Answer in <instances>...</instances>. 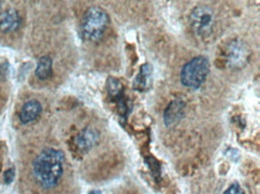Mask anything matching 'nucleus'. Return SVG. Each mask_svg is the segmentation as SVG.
I'll list each match as a JSON object with an SVG mask.
<instances>
[{"label":"nucleus","mask_w":260,"mask_h":194,"mask_svg":"<svg viewBox=\"0 0 260 194\" xmlns=\"http://www.w3.org/2000/svg\"><path fill=\"white\" fill-rule=\"evenodd\" d=\"M64 153L56 149H45L34 162V176L43 188H53L58 185L64 172Z\"/></svg>","instance_id":"obj_1"},{"label":"nucleus","mask_w":260,"mask_h":194,"mask_svg":"<svg viewBox=\"0 0 260 194\" xmlns=\"http://www.w3.org/2000/svg\"><path fill=\"white\" fill-rule=\"evenodd\" d=\"M109 25V16L105 10L98 6L90 8L85 11L81 23L83 39L90 42L100 41L105 35Z\"/></svg>","instance_id":"obj_2"},{"label":"nucleus","mask_w":260,"mask_h":194,"mask_svg":"<svg viewBox=\"0 0 260 194\" xmlns=\"http://www.w3.org/2000/svg\"><path fill=\"white\" fill-rule=\"evenodd\" d=\"M210 71V62L205 56H196L183 66L181 83L189 89H199L204 84Z\"/></svg>","instance_id":"obj_3"},{"label":"nucleus","mask_w":260,"mask_h":194,"mask_svg":"<svg viewBox=\"0 0 260 194\" xmlns=\"http://www.w3.org/2000/svg\"><path fill=\"white\" fill-rule=\"evenodd\" d=\"M189 22H191L193 31L202 38L211 34L213 25H215L213 13L206 6H198L193 10L191 16H189Z\"/></svg>","instance_id":"obj_4"},{"label":"nucleus","mask_w":260,"mask_h":194,"mask_svg":"<svg viewBox=\"0 0 260 194\" xmlns=\"http://www.w3.org/2000/svg\"><path fill=\"white\" fill-rule=\"evenodd\" d=\"M41 103L36 101V100H30V101L23 105L21 113H19V120H21L22 123H30L35 121V120L41 115Z\"/></svg>","instance_id":"obj_5"},{"label":"nucleus","mask_w":260,"mask_h":194,"mask_svg":"<svg viewBox=\"0 0 260 194\" xmlns=\"http://www.w3.org/2000/svg\"><path fill=\"white\" fill-rule=\"evenodd\" d=\"M21 25V17L16 10H6L0 16V30L3 33L16 31Z\"/></svg>","instance_id":"obj_6"},{"label":"nucleus","mask_w":260,"mask_h":194,"mask_svg":"<svg viewBox=\"0 0 260 194\" xmlns=\"http://www.w3.org/2000/svg\"><path fill=\"white\" fill-rule=\"evenodd\" d=\"M99 133L94 128H85L76 138V145L81 151H89L98 143Z\"/></svg>","instance_id":"obj_7"},{"label":"nucleus","mask_w":260,"mask_h":194,"mask_svg":"<svg viewBox=\"0 0 260 194\" xmlns=\"http://www.w3.org/2000/svg\"><path fill=\"white\" fill-rule=\"evenodd\" d=\"M185 105L181 101H174L168 106L165 112V122L167 126L174 125L183 116Z\"/></svg>","instance_id":"obj_8"},{"label":"nucleus","mask_w":260,"mask_h":194,"mask_svg":"<svg viewBox=\"0 0 260 194\" xmlns=\"http://www.w3.org/2000/svg\"><path fill=\"white\" fill-rule=\"evenodd\" d=\"M152 77V66L150 63H145L141 68L138 76L135 80V89L136 90H146L150 86V82H151Z\"/></svg>","instance_id":"obj_9"},{"label":"nucleus","mask_w":260,"mask_h":194,"mask_svg":"<svg viewBox=\"0 0 260 194\" xmlns=\"http://www.w3.org/2000/svg\"><path fill=\"white\" fill-rule=\"evenodd\" d=\"M52 65L53 61L49 56H42L36 66V77L42 80L48 79L52 76Z\"/></svg>","instance_id":"obj_10"},{"label":"nucleus","mask_w":260,"mask_h":194,"mask_svg":"<svg viewBox=\"0 0 260 194\" xmlns=\"http://www.w3.org/2000/svg\"><path fill=\"white\" fill-rule=\"evenodd\" d=\"M229 61L233 62V65L238 66L240 62H243V58H246V51L243 47L238 42H233L232 47L229 48Z\"/></svg>","instance_id":"obj_11"},{"label":"nucleus","mask_w":260,"mask_h":194,"mask_svg":"<svg viewBox=\"0 0 260 194\" xmlns=\"http://www.w3.org/2000/svg\"><path fill=\"white\" fill-rule=\"evenodd\" d=\"M108 91L109 95L112 96H119L120 92L122 91V85L119 80H116L115 78H109L108 79Z\"/></svg>","instance_id":"obj_12"},{"label":"nucleus","mask_w":260,"mask_h":194,"mask_svg":"<svg viewBox=\"0 0 260 194\" xmlns=\"http://www.w3.org/2000/svg\"><path fill=\"white\" fill-rule=\"evenodd\" d=\"M223 194H245V192H243L239 183H233Z\"/></svg>","instance_id":"obj_13"},{"label":"nucleus","mask_w":260,"mask_h":194,"mask_svg":"<svg viewBox=\"0 0 260 194\" xmlns=\"http://www.w3.org/2000/svg\"><path fill=\"white\" fill-rule=\"evenodd\" d=\"M13 179H15V169L6 170L5 174H4L5 183H11L13 181Z\"/></svg>","instance_id":"obj_14"},{"label":"nucleus","mask_w":260,"mask_h":194,"mask_svg":"<svg viewBox=\"0 0 260 194\" xmlns=\"http://www.w3.org/2000/svg\"><path fill=\"white\" fill-rule=\"evenodd\" d=\"M0 10H2V0H0Z\"/></svg>","instance_id":"obj_15"},{"label":"nucleus","mask_w":260,"mask_h":194,"mask_svg":"<svg viewBox=\"0 0 260 194\" xmlns=\"http://www.w3.org/2000/svg\"><path fill=\"white\" fill-rule=\"evenodd\" d=\"M92 194H99V193H92Z\"/></svg>","instance_id":"obj_16"}]
</instances>
